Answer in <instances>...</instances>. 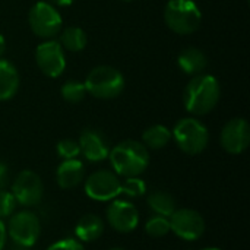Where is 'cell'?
Masks as SVG:
<instances>
[{
	"label": "cell",
	"instance_id": "obj_14",
	"mask_svg": "<svg viewBox=\"0 0 250 250\" xmlns=\"http://www.w3.org/2000/svg\"><path fill=\"white\" fill-rule=\"evenodd\" d=\"M79 149L81 154L91 163L104 161L108 158L110 146L107 144V139L103 133L94 129H85L79 136Z\"/></svg>",
	"mask_w": 250,
	"mask_h": 250
},
{
	"label": "cell",
	"instance_id": "obj_25",
	"mask_svg": "<svg viewBox=\"0 0 250 250\" xmlns=\"http://www.w3.org/2000/svg\"><path fill=\"white\" fill-rule=\"evenodd\" d=\"M56 149H57V155L62 160H73L81 155L79 144L73 139H62L57 144Z\"/></svg>",
	"mask_w": 250,
	"mask_h": 250
},
{
	"label": "cell",
	"instance_id": "obj_33",
	"mask_svg": "<svg viewBox=\"0 0 250 250\" xmlns=\"http://www.w3.org/2000/svg\"><path fill=\"white\" fill-rule=\"evenodd\" d=\"M108 250H126V249H123V248H111V249H108Z\"/></svg>",
	"mask_w": 250,
	"mask_h": 250
},
{
	"label": "cell",
	"instance_id": "obj_28",
	"mask_svg": "<svg viewBox=\"0 0 250 250\" xmlns=\"http://www.w3.org/2000/svg\"><path fill=\"white\" fill-rule=\"evenodd\" d=\"M7 182H9V168L4 163L0 161V190L6 189Z\"/></svg>",
	"mask_w": 250,
	"mask_h": 250
},
{
	"label": "cell",
	"instance_id": "obj_32",
	"mask_svg": "<svg viewBox=\"0 0 250 250\" xmlns=\"http://www.w3.org/2000/svg\"><path fill=\"white\" fill-rule=\"evenodd\" d=\"M199 250H221V249H218V248H204V249H199Z\"/></svg>",
	"mask_w": 250,
	"mask_h": 250
},
{
	"label": "cell",
	"instance_id": "obj_26",
	"mask_svg": "<svg viewBox=\"0 0 250 250\" xmlns=\"http://www.w3.org/2000/svg\"><path fill=\"white\" fill-rule=\"evenodd\" d=\"M16 209V199L12 195V192H7L6 189L0 190V220L9 218L12 214H15Z\"/></svg>",
	"mask_w": 250,
	"mask_h": 250
},
{
	"label": "cell",
	"instance_id": "obj_17",
	"mask_svg": "<svg viewBox=\"0 0 250 250\" xmlns=\"http://www.w3.org/2000/svg\"><path fill=\"white\" fill-rule=\"evenodd\" d=\"M19 88V75L16 67L0 57V101H7L15 97Z\"/></svg>",
	"mask_w": 250,
	"mask_h": 250
},
{
	"label": "cell",
	"instance_id": "obj_22",
	"mask_svg": "<svg viewBox=\"0 0 250 250\" xmlns=\"http://www.w3.org/2000/svg\"><path fill=\"white\" fill-rule=\"evenodd\" d=\"M145 231L149 237L160 239L170 233V220L163 215H152L145 223Z\"/></svg>",
	"mask_w": 250,
	"mask_h": 250
},
{
	"label": "cell",
	"instance_id": "obj_1",
	"mask_svg": "<svg viewBox=\"0 0 250 250\" xmlns=\"http://www.w3.org/2000/svg\"><path fill=\"white\" fill-rule=\"evenodd\" d=\"M221 95V88L212 75H196L186 85L183 91L185 108L193 116H204L211 113Z\"/></svg>",
	"mask_w": 250,
	"mask_h": 250
},
{
	"label": "cell",
	"instance_id": "obj_27",
	"mask_svg": "<svg viewBox=\"0 0 250 250\" xmlns=\"http://www.w3.org/2000/svg\"><path fill=\"white\" fill-rule=\"evenodd\" d=\"M45 250H85L83 245L76 239H60L57 242H54L53 245H50Z\"/></svg>",
	"mask_w": 250,
	"mask_h": 250
},
{
	"label": "cell",
	"instance_id": "obj_7",
	"mask_svg": "<svg viewBox=\"0 0 250 250\" xmlns=\"http://www.w3.org/2000/svg\"><path fill=\"white\" fill-rule=\"evenodd\" d=\"M12 195L16 204L25 208L38 205L44 196V183L41 177L32 170H22L12 183Z\"/></svg>",
	"mask_w": 250,
	"mask_h": 250
},
{
	"label": "cell",
	"instance_id": "obj_18",
	"mask_svg": "<svg viewBox=\"0 0 250 250\" xmlns=\"http://www.w3.org/2000/svg\"><path fill=\"white\" fill-rule=\"evenodd\" d=\"M177 63H179V67L185 73H188L190 76H196L205 70L208 60H207V56L204 54V51H201L199 48H195V47H189V48H185L179 54Z\"/></svg>",
	"mask_w": 250,
	"mask_h": 250
},
{
	"label": "cell",
	"instance_id": "obj_34",
	"mask_svg": "<svg viewBox=\"0 0 250 250\" xmlns=\"http://www.w3.org/2000/svg\"><path fill=\"white\" fill-rule=\"evenodd\" d=\"M122 1H132V0H122Z\"/></svg>",
	"mask_w": 250,
	"mask_h": 250
},
{
	"label": "cell",
	"instance_id": "obj_20",
	"mask_svg": "<svg viewBox=\"0 0 250 250\" xmlns=\"http://www.w3.org/2000/svg\"><path fill=\"white\" fill-rule=\"evenodd\" d=\"M171 141V132L164 125H152L142 133V144L151 149H163Z\"/></svg>",
	"mask_w": 250,
	"mask_h": 250
},
{
	"label": "cell",
	"instance_id": "obj_15",
	"mask_svg": "<svg viewBox=\"0 0 250 250\" xmlns=\"http://www.w3.org/2000/svg\"><path fill=\"white\" fill-rule=\"evenodd\" d=\"M85 177L83 164L78 160H63L56 171V182L60 189L70 190L78 188Z\"/></svg>",
	"mask_w": 250,
	"mask_h": 250
},
{
	"label": "cell",
	"instance_id": "obj_13",
	"mask_svg": "<svg viewBox=\"0 0 250 250\" xmlns=\"http://www.w3.org/2000/svg\"><path fill=\"white\" fill-rule=\"evenodd\" d=\"M220 142L224 151L231 155L243 154L250 144V126L245 119L236 117L227 122L221 130Z\"/></svg>",
	"mask_w": 250,
	"mask_h": 250
},
{
	"label": "cell",
	"instance_id": "obj_8",
	"mask_svg": "<svg viewBox=\"0 0 250 250\" xmlns=\"http://www.w3.org/2000/svg\"><path fill=\"white\" fill-rule=\"evenodd\" d=\"M28 22L32 32L40 38H53L62 29V16L60 13L45 1H37L29 13Z\"/></svg>",
	"mask_w": 250,
	"mask_h": 250
},
{
	"label": "cell",
	"instance_id": "obj_21",
	"mask_svg": "<svg viewBox=\"0 0 250 250\" xmlns=\"http://www.w3.org/2000/svg\"><path fill=\"white\" fill-rule=\"evenodd\" d=\"M86 34L82 28L67 26L60 34V45H63L69 51H81L86 45Z\"/></svg>",
	"mask_w": 250,
	"mask_h": 250
},
{
	"label": "cell",
	"instance_id": "obj_6",
	"mask_svg": "<svg viewBox=\"0 0 250 250\" xmlns=\"http://www.w3.org/2000/svg\"><path fill=\"white\" fill-rule=\"evenodd\" d=\"M7 236L10 240L21 248H32L41 233L40 218L32 211H19L9 217V223L6 226Z\"/></svg>",
	"mask_w": 250,
	"mask_h": 250
},
{
	"label": "cell",
	"instance_id": "obj_3",
	"mask_svg": "<svg viewBox=\"0 0 250 250\" xmlns=\"http://www.w3.org/2000/svg\"><path fill=\"white\" fill-rule=\"evenodd\" d=\"M167 26L180 35L195 32L202 22V13L193 0H168L164 9Z\"/></svg>",
	"mask_w": 250,
	"mask_h": 250
},
{
	"label": "cell",
	"instance_id": "obj_11",
	"mask_svg": "<svg viewBox=\"0 0 250 250\" xmlns=\"http://www.w3.org/2000/svg\"><path fill=\"white\" fill-rule=\"evenodd\" d=\"M35 62L40 70L48 78H59L66 67V57L59 41L48 40L35 50Z\"/></svg>",
	"mask_w": 250,
	"mask_h": 250
},
{
	"label": "cell",
	"instance_id": "obj_16",
	"mask_svg": "<svg viewBox=\"0 0 250 250\" xmlns=\"http://www.w3.org/2000/svg\"><path fill=\"white\" fill-rule=\"evenodd\" d=\"M104 233V221L95 214L81 217L75 226V236L81 243H91L98 240Z\"/></svg>",
	"mask_w": 250,
	"mask_h": 250
},
{
	"label": "cell",
	"instance_id": "obj_30",
	"mask_svg": "<svg viewBox=\"0 0 250 250\" xmlns=\"http://www.w3.org/2000/svg\"><path fill=\"white\" fill-rule=\"evenodd\" d=\"M51 1L59 4V6H70L75 0H51Z\"/></svg>",
	"mask_w": 250,
	"mask_h": 250
},
{
	"label": "cell",
	"instance_id": "obj_24",
	"mask_svg": "<svg viewBox=\"0 0 250 250\" xmlns=\"http://www.w3.org/2000/svg\"><path fill=\"white\" fill-rule=\"evenodd\" d=\"M146 193V183L138 177H126L120 186V195H126L127 198H141Z\"/></svg>",
	"mask_w": 250,
	"mask_h": 250
},
{
	"label": "cell",
	"instance_id": "obj_9",
	"mask_svg": "<svg viewBox=\"0 0 250 250\" xmlns=\"http://www.w3.org/2000/svg\"><path fill=\"white\" fill-rule=\"evenodd\" d=\"M170 231L186 242L199 240L205 233V220L201 212L190 208L176 209L170 217Z\"/></svg>",
	"mask_w": 250,
	"mask_h": 250
},
{
	"label": "cell",
	"instance_id": "obj_10",
	"mask_svg": "<svg viewBox=\"0 0 250 250\" xmlns=\"http://www.w3.org/2000/svg\"><path fill=\"white\" fill-rule=\"evenodd\" d=\"M122 182L114 171L98 170L88 176L85 182V193L92 201L108 202L120 195Z\"/></svg>",
	"mask_w": 250,
	"mask_h": 250
},
{
	"label": "cell",
	"instance_id": "obj_12",
	"mask_svg": "<svg viewBox=\"0 0 250 250\" xmlns=\"http://www.w3.org/2000/svg\"><path fill=\"white\" fill-rule=\"evenodd\" d=\"M105 217L110 227L117 233H132L139 226V212L136 207L129 201H113L107 207Z\"/></svg>",
	"mask_w": 250,
	"mask_h": 250
},
{
	"label": "cell",
	"instance_id": "obj_23",
	"mask_svg": "<svg viewBox=\"0 0 250 250\" xmlns=\"http://www.w3.org/2000/svg\"><path fill=\"white\" fill-rule=\"evenodd\" d=\"M62 97L67 101V103H81L85 95H86V88L85 83L79 82V81H67L66 83L62 85Z\"/></svg>",
	"mask_w": 250,
	"mask_h": 250
},
{
	"label": "cell",
	"instance_id": "obj_31",
	"mask_svg": "<svg viewBox=\"0 0 250 250\" xmlns=\"http://www.w3.org/2000/svg\"><path fill=\"white\" fill-rule=\"evenodd\" d=\"M4 50H6V41H4V38H3V35L0 34V57L3 56V53H4Z\"/></svg>",
	"mask_w": 250,
	"mask_h": 250
},
{
	"label": "cell",
	"instance_id": "obj_29",
	"mask_svg": "<svg viewBox=\"0 0 250 250\" xmlns=\"http://www.w3.org/2000/svg\"><path fill=\"white\" fill-rule=\"evenodd\" d=\"M6 240H7V231H6V226H4L3 220H0V250L4 249Z\"/></svg>",
	"mask_w": 250,
	"mask_h": 250
},
{
	"label": "cell",
	"instance_id": "obj_19",
	"mask_svg": "<svg viewBox=\"0 0 250 250\" xmlns=\"http://www.w3.org/2000/svg\"><path fill=\"white\" fill-rule=\"evenodd\" d=\"M148 207L151 208V211L155 215H163V217H170L176 209H177V204L176 199L171 193L166 192V190H155L151 195H148L146 198Z\"/></svg>",
	"mask_w": 250,
	"mask_h": 250
},
{
	"label": "cell",
	"instance_id": "obj_5",
	"mask_svg": "<svg viewBox=\"0 0 250 250\" xmlns=\"http://www.w3.org/2000/svg\"><path fill=\"white\" fill-rule=\"evenodd\" d=\"M86 92L100 100H113L125 89V76L111 66L94 67L85 81Z\"/></svg>",
	"mask_w": 250,
	"mask_h": 250
},
{
	"label": "cell",
	"instance_id": "obj_4",
	"mask_svg": "<svg viewBox=\"0 0 250 250\" xmlns=\"http://www.w3.org/2000/svg\"><path fill=\"white\" fill-rule=\"evenodd\" d=\"M171 138H174L180 151L188 155L204 152L209 144V132L207 126L195 117H186L176 123Z\"/></svg>",
	"mask_w": 250,
	"mask_h": 250
},
{
	"label": "cell",
	"instance_id": "obj_2",
	"mask_svg": "<svg viewBox=\"0 0 250 250\" xmlns=\"http://www.w3.org/2000/svg\"><path fill=\"white\" fill-rule=\"evenodd\" d=\"M111 167L117 176L122 177H138L141 176L149 164L148 148L139 142L126 139L113 146L108 154Z\"/></svg>",
	"mask_w": 250,
	"mask_h": 250
}]
</instances>
